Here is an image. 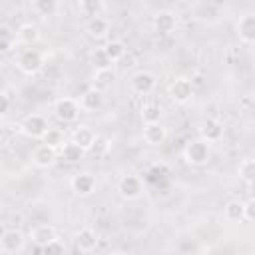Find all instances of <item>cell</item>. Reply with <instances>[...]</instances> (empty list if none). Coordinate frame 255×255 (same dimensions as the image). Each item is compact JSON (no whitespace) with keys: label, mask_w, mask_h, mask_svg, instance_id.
Here are the masks:
<instances>
[{"label":"cell","mask_w":255,"mask_h":255,"mask_svg":"<svg viewBox=\"0 0 255 255\" xmlns=\"http://www.w3.org/2000/svg\"><path fill=\"white\" fill-rule=\"evenodd\" d=\"M94 139H96V133H94L90 128H86V126H80V128L72 133V141H74V143H78L80 147H84L86 151L92 147Z\"/></svg>","instance_id":"ffe728a7"},{"label":"cell","mask_w":255,"mask_h":255,"mask_svg":"<svg viewBox=\"0 0 255 255\" xmlns=\"http://www.w3.org/2000/svg\"><path fill=\"white\" fill-rule=\"evenodd\" d=\"M102 6H104L102 0H80V14L86 16L88 20L96 18V16H100Z\"/></svg>","instance_id":"484cf974"},{"label":"cell","mask_w":255,"mask_h":255,"mask_svg":"<svg viewBox=\"0 0 255 255\" xmlns=\"http://www.w3.org/2000/svg\"><path fill=\"white\" fill-rule=\"evenodd\" d=\"M16 36H18V40H20L22 44H28V46H30V44L38 42L40 32H38V26H34V24H22V26L18 28Z\"/></svg>","instance_id":"cb8c5ba5"},{"label":"cell","mask_w":255,"mask_h":255,"mask_svg":"<svg viewBox=\"0 0 255 255\" xmlns=\"http://www.w3.org/2000/svg\"><path fill=\"white\" fill-rule=\"evenodd\" d=\"M129 86H131V90H133L135 94L147 96V94H151L153 88H155V76H153L151 72H145V70L135 72V74L131 76V80H129Z\"/></svg>","instance_id":"52a82bcc"},{"label":"cell","mask_w":255,"mask_h":255,"mask_svg":"<svg viewBox=\"0 0 255 255\" xmlns=\"http://www.w3.org/2000/svg\"><path fill=\"white\" fill-rule=\"evenodd\" d=\"M177 26V18L173 12L169 10H159L155 16H153V30L159 34V36H167L175 30Z\"/></svg>","instance_id":"30bf717a"},{"label":"cell","mask_w":255,"mask_h":255,"mask_svg":"<svg viewBox=\"0 0 255 255\" xmlns=\"http://www.w3.org/2000/svg\"><path fill=\"white\" fill-rule=\"evenodd\" d=\"M94 64H96V68H98V70H102V68H112V60L106 56L104 48H102V50H98V52L94 54Z\"/></svg>","instance_id":"4dcf8cb0"},{"label":"cell","mask_w":255,"mask_h":255,"mask_svg":"<svg viewBox=\"0 0 255 255\" xmlns=\"http://www.w3.org/2000/svg\"><path fill=\"white\" fill-rule=\"evenodd\" d=\"M20 129H22L24 135H28V137H32V139H42V135H44L46 129H48V122H46V118L40 116V114H28V116L24 118Z\"/></svg>","instance_id":"277c9868"},{"label":"cell","mask_w":255,"mask_h":255,"mask_svg":"<svg viewBox=\"0 0 255 255\" xmlns=\"http://www.w3.org/2000/svg\"><path fill=\"white\" fill-rule=\"evenodd\" d=\"M60 8V0H34V10L40 16H54Z\"/></svg>","instance_id":"4316f807"},{"label":"cell","mask_w":255,"mask_h":255,"mask_svg":"<svg viewBox=\"0 0 255 255\" xmlns=\"http://www.w3.org/2000/svg\"><path fill=\"white\" fill-rule=\"evenodd\" d=\"M108 30H110V24H108V20L102 18V16L90 18L88 24H86V32H88L92 38H102V36L108 34Z\"/></svg>","instance_id":"d6986e66"},{"label":"cell","mask_w":255,"mask_h":255,"mask_svg":"<svg viewBox=\"0 0 255 255\" xmlns=\"http://www.w3.org/2000/svg\"><path fill=\"white\" fill-rule=\"evenodd\" d=\"M24 249V235L18 229H4L0 235V253L12 255Z\"/></svg>","instance_id":"5b68a950"},{"label":"cell","mask_w":255,"mask_h":255,"mask_svg":"<svg viewBox=\"0 0 255 255\" xmlns=\"http://www.w3.org/2000/svg\"><path fill=\"white\" fill-rule=\"evenodd\" d=\"M66 251V245L60 241V239H52L46 247H44V253H64Z\"/></svg>","instance_id":"1f68e13d"},{"label":"cell","mask_w":255,"mask_h":255,"mask_svg":"<svg viewBox=\"0 0 255 255\" xmlns=\"http://www.w3.org/2000/svg\"><path fill=\"white\" fill-rule=\"evenodd\" d=\"M80 112H82V106H80V102L74 100V98H60V100H56V104H54V116H56L60 122H64V124L76 122L78 116H80Z\"/></svg>","instance_id":"6da1fadb"},{"label":"cell","mask_w":255,"mask_h":255,"mask_svg":"<svg viewBox=\"0 0 255 255\" xmlns=\"http://www.w3.org/2000/svg\"><path fill=\"white\" fill-rule=\"evenodd\" d=\"M10 46H12L10 30H8V26H2V42H0V50H2V52H10Z\"/></svg>","instance_id":"d6a6232c"},{"label":"cell","mask_w":255,"mask_h":255,"mask_svg":"<svg viewBox=\"0 0 255 255\" xmlns=\"http://www.w3.org/2000/svg\"><path fill=\"white\" fill-rule=\"evenodd\" d=\"M245 219L255 223V197H251L247 203H245Z\"/></svg>","instance_id":"836d02e7"},{"label":"cell","mask_w":255,"mask_h":255,"mask_svg":"<svg viewBox=\"0 0 255 255\" xmlns=\"http://www.w3.org/2000/svg\"><path fill=\"white\" fill-rule=\"evenodd\" d=\"M114 80H116V74H114L112 68L96 70V74H94V88H98V90L104 92V90H108L114 84Z\"/></svg>","instance_id":"44dd1931"},{"label":"cell","mask_w":255,"mask_h":255,"mask_svg":"<svg viewBox=\"0 0 255 255\" xmlns=\"http://www.w3.org/2000/svg\"><path fill=\"white\" fill-rule=\"evenodd\" d=\"M249 191H251V197H255V179L249 181Z\"/></svg>","instance_id":"d590c367"},{"label":"cell","mask_w":255,"mask_h":255,"mask_svg":"<svg viewBox=\"0 0 255 255\" xmlns=\"http://www.w3.org/2000/svg\"><path fill=\"white\" fill-rule=\"evenodd\" d=\"M118 191H120V195L124 199H137L141 195V191H143V183H141V179L137 175H131L129 173V175H124L120 179Z\"/></svg>","instance_id":"8992f818"},{"label":"cell","mask_w":255,"mask_h":255,"mask_svg":"<svg viewBox=\"0 0 255 255\" xmlns=\"http://www.w3.org/2000/svg\"><path fill=\"white\" fill-rule=\"evenodd\" d=\"M201 137H203L205 141H209V143L219 141V139L223 137V124H221L219 120L209 118V120L201 126Z\"/></svg>","instance_id":"e0dca14e"},{"label":"cell","mask_w":255,"mask_h":255,"mask_svg":"<svg viewBox=\"0 0 255 255\" xmlns=\"http://www.w3.org/2000/svg\"><path fill=\"white\" fill-rule=\"evenodd\" d=\"M239 177L245 181L255 179V159H243L239 165Z\"/></svg>","instance_id":"f1b7e54d"},{"label":"cell","mask_w":255,"mask_h":255,"mask_svg":"<svg viewBox=\"0 0 255 255\" xmlns=\"http://www.w3.org/2000/svg\"><path fill=\"white\" fill-rule=\"evenodd\" d=\"M76 245H78V249H80L82 253H90V251H94L96 245H98V235H96L90 227H84V229H80V231L76 233Z\"/></svg>","instance_id":"2e32d148"},{"label":"cell","mask_w":255,"mask_h":255,"mask_svg":"<svg viewBox=\"0 0 255 255\" xmlns=\"http://www.w3.org/2000/svg\"><path fill=\"white\" fill-rule=\"evenodd\" d=\"M70 185L78 195H90L94 191V187H96V177L92 173H88V171H82V173H76L72 177Z\"/></svg>","instance_id":"7c38bea8"},{"label":"cell","mask_w":255,"mask_h":255,"mask_svg":"<svg viewBox=\"0 0 255 255\" xmlns=\"http://www.w3.org/2000/svg\"><path fill=\"white\" fill-rule=\"evenodd\" d=\"M0 116H6L8 112H10V96H8V92H2V96H0Z\"/></svg>","instance_id":"e575fe53"},{"label":"cell","mask_w":255,"mask_h":255,"mask_svg":"<svg viewBox=\"0 0 255 255\" xmlns=\"http://www.w3.org/2000/svg\"><path fill=\"white\" fill-rule=\"evenodd\" d=\"M165 137H167V131H165V128L159 122L157 124H145L143 139H145L147 145H159V143L165 141Z\"/></svg>","instance_id":"9a60e30c"},{"label":"cell","mask_w":255,"mask_h":255,"mask_svg":"<svg viewBox=\"0 0 255 255\" xmlns=\"http://www.w3.org/2000/svg\"><path fill=\"white\" fill-rule=\"evenodd\" d=\"M223 215L227 221H241L245 219V203L239 199H231L227 201V205L223 207Z\"/></svg>","instance_id":"ac0fdd59"},{"label":"cell","mask_w":255,"mask_h":255,"mask_svg":"<svg viewBox=\"0 0 255 255\" xmlns=\"http://www.w3.org/2000/svg\"><path fill=\"white\" fill-rule=\"evenodd\" d=\"M84 151H86L84 147H80L78 143L70 141V143H64V147L60 149V157H62L64 161H68V163H76V161L82 159Z\"/></svg>","instance_id":"7402d4cb"},{"label":"cell","mask_w":255,"mask_h":255,"mask_svg":"<svg viewBox=\"0 0 255 255\" xmlns=\"http://www.w3.org/2000/svg\"><path fill=\"white\" fill-rule=\"evenodd\" d=\"M191 96H193V86L187 78H177L175 82L169 84V98L175 104H185L191 100Z\"/></svg>","instance_id":"ba28073f"},{"label":"cell","mask_w":255,"mask_h":255,"mask_svg":"<svg viewBox=\"0 0 255 255\" xmlns=\"http://www.w3.org/2000/svg\"><path fill=\"white\" fill-rule=\"evenodd\" d=\"M104 52H106V56L112 60V64H114V62H120V60H124V56H126V44H124L122 40H110V42L104 46Z\"/></svg>","instance_id":"603a6c76"},{"label":"cell","mask_w":255,"mask_h":255,"mask_svg":"<svg viewBox=\"0 0 255 255\" xmlns=\"http://www.w3.org/2000/svg\"><path fill=\"white\" fill-rule=\"evenodd\" d=\"M237 34L245 44H255V14H243L237 20Z\"/></svg>","instance_id":"4fadbf2b"},{"label":"cell","mask_w":255,"mask_h":255,"mask_svg":"<svg viewBox=\"0 0 255 255\" xmlns=\"http://www.w3.org/2000/svg\"><path fill=\"white\" fill-rule=\"evenodd\" d=\"M56 159H58V149L44 143V141L40 145H36L34 151H32V161L38 167H50V165L56 163Z\"/></svg>","instance_id":"9c48e42d"},{"label":"cell","mask_w":255,"mask_h":255,"mask_svg":"<svg viewBox=\"0 0 255 255\" xmlns=\"http://www.w3.org/2000/svg\"><path fill=\"white\" fill-rule=\"evenodd\" d=\"M30 239L34 241V245L44 249L52 239H56V229L50 223H38L30 229Z\"/></svg>","instance_id":"8fae6325"},{"label":"cell","mask_w":255,"mask_h":255,"mask_svg":"<svg viewBox=\"0 0 255 255\" xmlns=\"http://www.w3.org/2000/svg\"><path fill=\"white\" fill-rule=\"evenodd\" d=\"M141 120H143V124H157L161 120V108L157 104L141 106Z\"/></svg>","instance_id":"83f0119b"},{"label":"cell","mask_w":255,"mask_h":255,"mask_svg":"<svg viewBox=\"0 0 255 255\" xmlns=\"http://www.w3.org/2000/svg\"><path fill=\"white\" fill-rule=\"evenodd\" d=\"M42 141L48 143V145H52V147H56V149H62L64 143H66V137H64V131H62V129H58V128H48L46 133L42 135Z\"/></svg>","instance_id":"d4e9b609"},{"label":"cell","mask_w":255,"mask_h":255,"mask_svg":"<svg viewBox=\"0 0 255 255\" xmlns=\"http://www.w3.org/2000/svg\"><path fill=\"white\" fill-rule=\"evenodd\" d=\"M104 104V92L98 88H90L80 96V106L84 112H96Z\"/></svg>","instance_id":"5bb4252c"},{"label":"cell","mask_w":255,"mask_h":255,"mask_svg":"<svg viewBox=\"0 0 255 255\" xmlns=\"http://www.w3.org/2000/svg\"><path fill=\"white\" fill-rule=\"evenodd\" d=\"M108 149H110V141H108L106 137H102V135H96V139H94V143H92V147H90L88 151H92L96 157H100V155H104Z\"/></svg>","instance_id":"f546056e"},{"label":"cell","mask_w":255,"mask_h":255,"mask_svg":"<svg viewBox=\"0 0 255 255\" xmlns=\"http://www.w3.org/2000/svg\"><path fill=\"white\" fill-rule=\"evenodd\" d=\"M209 141H205L203 137L201 139H195L191 143H187L185 147V161L189 165H205L209 161Z\"/></svg>","instance_id":"3957f363"},{"label":"cell","mask_w":255,"mask_h":255,"mask_svg":"<svg viewBox=\"0 0 255 255\" xmlns=\"http://www.w3.org/2000/svg\"><path fill=\"white\" fill-rule=\"evenodd\" d=\"M16 66H18L24 74H30V76H32V74H36V72L42 70L44 58H42V54H40L36 48H26V50H22V52L18 54Z\"/></svg>","instance_id":"7a4b0ae2"}]
</instances>
